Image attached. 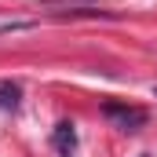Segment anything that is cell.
<instances>
[{
    "mask_svg": "<svg viewBox=\"0 0 157 157\" xmlns=\"http://www.w3.org/2000/svg\"><path fill=\"white\" fill-rule=\"evenodd\" d=\"M102 113H106V121H113V128H121V132H139V128L150 121L146 110H139V106H121V102H106Z\"/></svg>",
    "mask_w": 157,
    "mask_h": 157,
    "instance_id": "1",
    "label": "cell"
},
{
    "mask_svg": "<svg viewBox=\"0 0 157 157\" xmlns=\"http://www.w3.org/2000/svg\"><path fill=\"white\" fill-rule=\"evenodd\" d=\"M51 139H55V146H59L62 154H70V150H73V143H77V132H73V124H70V121H59Z\"/></svg>",
    "mask_w": 157,
    "mask_h": 157,
    "instance_id": "2",
    "label": "cell"
},
{
    "mask_svg": "<svg viewBox=\"0 0 157 157\" xmlns=\"http://www.w3.org/2000/svg\"><path fill=\"white\" fill-rule=\"evenodd\" d=\"M18 106V84H0V110H15Z\"/></svg>",
    "mask_w": 157,
    "mask_h": 157,
    "instance_id": "3",
    "label": "cell"
},
{
    "mask_svg": "<svg viewBox=\"0 0 157 157\" xmlns=\"http://www.w3.org/2000/svg\"><path fill=\"white\" fill-rule=\"evenodd\" d=\"M154 95H157V88H154Z\"/></svg>",
    "mask_w": 157,
    "mask_h": 157,
    "instance_id": "4",
    "label": "cell"
},
{
    "mask_svg": "<svg viewBox=\"0 0 157 157\" xmlns=\"http://www.w3.org/2000/svg\"><path fill=\"white\" fill-rule=\"evenodd\" d=\"M143 157H146V154H143Z\"/></svg>",
    "mask_w": 157,
    "mask_h": 157,
    "instance_id": "5",
    "label": "cell"
}]
</instances>
